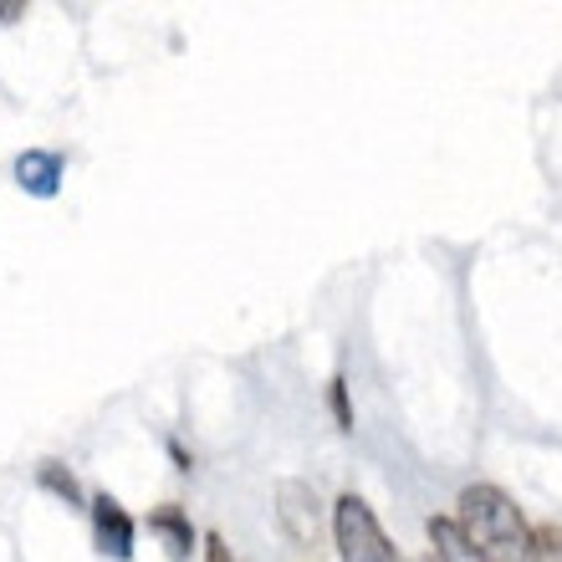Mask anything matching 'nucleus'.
Listing matches in <instances>:
<instances>
[{
  "label": "nucleus",
  "instance_id": "1",
  "mask_svg": "<svg viewBox=\"0 0 562 562\" xmlns=\"http://www.w3.org/2000/svg\"><path fill=\"white\" fill-rule=\"evenodd\" d=\"M456 521L471 537L481 562H537V527L521 517V506L491 481H475L456 496Z\"/></svg>",
  "mask_w": 562,
  "mask_h": 562
},
{
  "label": "nucleus",
  "instance_id": "2",
  "mask_svg": "<svg viewBox=\"0 0 562 562\" xmlns=\"http://www.w3.org/2000/svg\"><path fill=\"white\" fill-rule=\"evenodd\" d=\"M333 548H338V562H404V552L389 542L379 512L358 491L333 502Z\"/></svg>",
  "mask_w": 562,
  "mask_h": 562
},
{
  "label": "nucleus",
  "instance_id": "3",
  "mask_svg": "<svg viewBox=\"0 0 562 562\" xmlns=\"http://www.w3.org/2000/svg\"><path fill=\"white\" fill-rule=\"evenodd\" d=\"M277 517H281V527H286L296 542H307V548L323 542V527L333 532V517L323 512V502H317V491H312L307 481H281L277 486Z\"/></svg>",
  "mask_w": 562,
  "mask_h": 562
},
{
  "label": "nucleus",
  "instance_id": "4",
  "mask_svg": "<svg viewBox=\"0 0 562 562\" xmlns=\"http://www.w3.org/2000/svg\"><path fill=\"white\" fill-rule=\"evenodd\" d=\"M88 517H92V537H98V548L108 552L113 562H128L138 548V521L128 517V506L119 502V496H108V491H98L88 502Z\"/></svg>",
  "mask_w": 562,
  "mask_h": 562
},
{
  "label": "nucleus",
  "instance_id": "5",
  "mask_svg": "<svg viewBox=\"0 0 562 562\" xmlns=\"http://www.w3.org/2000/svg\"><path fill=\"white\" fill-rule=\"evenodd\" d=\"M11 175L31 200H52V194L61 190V154H52V148H26V154H15Z\"/></svg>",
  "mask_w": 562,
  "mask_h": 562
},
{
  "label": "nucleus",
  "instance_id": "6",
  "mask_svg": "<svg viewBox=\"0 0 562 562\" xmlns=\"http://www.w3.org/2000/svg\"><path fill=\"white\" fill-rule=\"evenodd\" d=\"M148 532L169 548V558H175V562H184L194 552V542H200V537H194L190 512H184V506H175V502H164V506H154V512H148Z\"/></svg>",
  "mask_w": 562,
  "mask_h": 562
},
{
  "label": "nucleus",
  "instance_id": "7",
  "mask_svg": "<svg viewBox=\"0 0 562 562\" xmlns=\"http://www.w3.org/2000/svg\"><path fill=\"white\" fill-rule=\"evenodd\" d=\"M429 548H435V562H481L456 517H429Z\"/></svg>",
  "mask_w": 562,
  "mask_h": 562
},
{
  "label": "nucleus",
  "instance_id": "8",
  "mask_svg": "<svg viewBox=\"0 0 562 562\" xmlns=\"http://www.w3.org/2000/svg\"><path fill=\"white\" fill-rule=\"evenodd\" d=\"M36 481H42L52 496H61L67 506H82V502H88V496H82V486H77V475L67 471V465H57V460H42V465H36Z\"/></svg>",
  "mask_w": 562,
  "mask_h": 562
},
{
  "label": "nucleus",
  "instance_id": "9",
  "mask_svg": "<svg viewBox=\"0 0 562 562\" xmlns=\"http://www.w3.org/2000/svg\"><path fill=\"white\" fill-rule=\"evenodd\" d=\"M327 404H333V419H338V429H353V404H348V379H333L327 384Z\"/></svg>",
  "mask_w": 562,
  "mask_h": 562
},
{
  "label": "nucleus",
  "instance_id": "10",
  "mask_svg": "<svg viewBox=\"0 0 562 562\" xmlns=\"http://www.w3.org/2000/svg\"><path fill=\"white\" fill-rule=\"evenodd\" d=\"M205 562H236V552H231V542H225L221 532L205 537Z\"/></svg>",
  "mask_w": 562,
  "mask_h": 562
},
{
  "label": "nucleus",
  "instance_id": "11",
  "mask_svg": "<svg viewBox=\"0 0 562 562\" xmlns=\"http://www.w3.org/2000/svg\"><path fill=\"white\" fill-rule=\"evenodd\" d=\"M15 15H26V5L21 0H0V21H15Z\"/></svg>",
  "mask_w": 562,
  "mask_h": 562
},
{
  "label": "nucleus",
  "instance_id": "12",
  "mask_svg": "<svg viewBox=\"0 0 562 562\" xmlns=\"http://www.w3.org/2000/svg\"><path fill=\"white\" fill-rule=\"evenodd\" d=\"M425 562H435V558H425Z\"/></svg>",
  "mask_w": 562,
  "mask_h": 562
}]
</instances>
